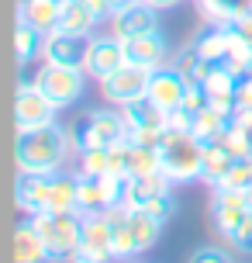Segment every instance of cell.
Returning <instances> with one entry per match:
<instances>
[{"label": "cell", "instance_id": "3", "mask_svg": "<svg viewBox=\"0 0 252 263\" xmlns=\"http://www.w3.org/2000/svg\"><path fill=\"white\" fill-rule=\"evenodd\" d=\"M159 166L173 184H190L200 180V166H204V142L194 132H176L166 128V135L159 139Z\"/></svg>", "mask_w": 252, "mask_h": 263}, {"label": "cell", "instance_id": "19", "mask_svg": "<svg viewBox=\"0 0 252 263\" xmlns=\"http://www.w3.org/2000/svg\"><path fill=\"white\" fill-rule=\"evenodd\" d=\"M14 263H52V253L31 218L14 229Z\"/></svg>", "mask_w": 252, "mask_h": 263}, {"label": "cell", "instance_id": "37", "mask_svg": "<svg viewBox=\"0 0 252 263\" xmlns=\"http://www.w3.org/2000/svg\"><path fill=\"white\" fill-rule=\"evenodd\" d=\"M73 263H93V260H73Z\"/></svg>", "mask_w": 252, "mask_h": 263}, {"label": "cell", "instance_id": "26", "mask_svg": "<svg viewBox=\"0 0 252 263\" xmlns=\"http://www.w3.org/2000/svg\"><path fill=\"white\" fill-rule=\"evenodd\" d=\"M235 163H239V159L232 156V153H228V149H225L221 142L204 145V166H200V180L214 187V184H218V180H221V177H225L228 170H232V166H235Z\"/></svg>", "mask_w": 252, "mask_h": 263}, {"label": "cell", "instance_id": "13", "mask_svg": "<svg viewBox=\"0 0 252 263\" xmlns=\"http://www.w3.org/2000/svg\"><path fill=\"white\" fill-rule=\"evenodd\" d=\"M90 49V39L83 35H66V31H49L41 35V63H55V66H83Z\"/></svg>", "mask_w": 252, "mask_h": 263}, {"label": "cell", "instance_id": "28", "mask_svg": "<svg viewBox=\"0 0 252 263\" xmlns=\"http://www.w3.org/2000/svg\"><path fill=\"white\" fill-rule=\"evenodd\" d=\"M76 173H87V177H107L111 173V149H80V170Z\"/></svg>", "mask_w": 252, "mask_h": 263}, {"label": "cell", "instance_id": "14", "mask_svg": "<svg viewBox=\"0 0 252 263\" xmlns=\"http://www.w3.org/2000/svg\"><path fill=\"white\" fill-rule=\"evenodd\" d=\"M186 87H190V83L183 80V73H180L173 63H166V66H159V69H152V77H149V93H145V97H152V101H156L162 111H176V107L183 104Z\"/></svg>", "mask_w": 252, "mask_h": 263}, {"label": "cell", "instance_id": "27", "mask_svg": "<svg viewBox=\"0 0 252 263\" xmlns=\"http://www.w3.org/2000/svg\"><path fill=\"white\" fill-rule=\"evenodd\" d=\"M14 52H17V63H28L41 52V35L25 21H17V28H14Z\"/></svg>", "mask_w": 252, "mask_h": 263}, {"label": "cell", "instance_id": "36", "mask_svg": "<svg viewBox=\"0 0 252 263\" xmlns=\"http://www.w3.org/2000/svg\"><path fill=\"white\" fill-rule=\"evenodd\" d=\"M249 211H252V187H249Z\"/></svg>", "mask_w": 252, "mask_h": 263}, {"label": "cell", "instance_id": "25", "mask_svg": "<svg viewBox=\"0 0 252 263\" xmlns=\"http://www.w3.org/2000/svg\"><path fill=\"white\" fill-rule=\"evenodd\" d=\"M228 125H232V115H225V111H218V107H204L200 115H194V135H197L204 145L218 142L221 135L228 132Z\"/></svg>", "mask_w": 252, "mask_h": 263}, {"label": "cell", "instance_id": "9", "mask_svg": "<svg viewBox=\"0 0 252 263\" xmlns=\"http://www.w3.org/2000/svg\"><path fill=\"white\" fill-rule=\"evenodd\" d=\"M149 77H152V69L135 66V63H124L121 69H114L111 77L100 80V93H104L107 104L124 107V104H132V101H138V97L149 93Z\"/></svg>", "mask_w": 252, "mask_h": 263}, {"label": "cell", "instance_id": "21", "mask_svg": "<svg viewBox=\"0 0 252 263\" xmlns=\"http://www.w3.org/2000/svg\"><path fill=\"white\" fill-rule=\"evenodd\" d=\"M97 25H100V17H97V11H93L90 4H80V0H66V7H62V17H59V31L90 39Z\"/></svg>", "mask_w": 252, "mask_h": 263}, {"label": "cell", "instance_id": "10", "mask_svg": "<svg viewBox=\"0 0 252 263\" xmlns=\"http://www.w3.org/2000/svg\"><path fill=\"white\" fill-rule=\"evenodd\" d=\"M73 260H93V263L114 260V225L107 218V211L83 218V236H80V246H76Z\"/></svg>", "mask_w": 252, "mask_h": 263}, {"label": "cell", "instance_id": "8", "mask_svg": "<svg viewBox=\"0 0 252 263\" xmlns=\"http://www.w3.org/2000/svg\"><path fill=\"white\" fill-rule=\"evenodd\" d=\"M59 111H62V107L55 104L52 97H49V93L35 83V80L17 87V97H14V118H17V132H21V128H41V125H52Z\"/></svg>", "mask_w": 252, "mask_h": 263}, {"label": "cell", "instance_id": "5", "mask_svg": "<svg viewBox=\"0 0 252 263\" xmlns=\"http://www.w3.org/2000/svg\"><path fill=\"white\" fill-rule=\"evenodd\" d=\"M121 115L128 121V139L138 145H159V139L170 128V111H162L152 97H138L132 104H124Z\"/></svg>", "mask_w": 252, "mask_h": 263}, {"label": "cell", "instance_id": "30", "mask_svg": "<svg viewBox=\"0 0 252 263\" xmlns=\"http://www.w3.org/2000/svg\"><path fill=\"white\" fill-rule=\"evenodd\" d=\"M142 208L149 211V215H152V218H156V222H170L173 215H176V201H173V194H159V197H149L145 204H142Z\"/></svg>", "mask_w": 252, "mask_h": 263}, {"label": "cell", "instance_id": "1", "mask_svg": "<svg viewBox=\"0 0 252 263\" xmlns=\"http://www.w3.org/2000/svg\"><path fill=\"white\" fill-rule=\"evenodd\" d=\"M73 149L80 153L83 145L59 121L41 128H21L14 145V163H17V173H59Z\"/></svg>", "mask_w": 252, "mask_h": 263}, {"label": "cell", "instance_id": "18", "mask_svg": "<svg viewBox=\"0 0 252 263\" xmlns=\"http://www.w3.org/2000/svg\"><path fill=\"white\" fill-rule=\"evenodd\" d=\"M107 208H114V201H111V187H107V177H87V173H80V187H76V211L87 218V215H104Z\"/></svg>", "mask_w": 252, "mask_h": 263}, {"label": "cell", "instance_id": "7", "mask_svg": "<svg viewBox=\"0 0 252 263\" xmlns=\"http://www.w3.org/2000/svg\"><path fill=\"white\" fill-rule=\"evenodd\" d=\"M118 142H128V121L121 115V107L107 104L87 115V125L80 132V145H93V149H111Z\"/></svg>", "mask_w": 252, "mask_h": 263}, {"label": "cell", "instance_id": "29", "mask_svg": "<svg viewBox=\"0 0 252 263\" xmlns=\"http://www.w3.org/2000/svg\"><path fill=\"white\" fill-rule=\"evenodd\" d=\"M214 187H225V191H249L252 187V159H239Z\"/></svg>", "mask_w": 252, "mask_h": 263}, {"label": "cell", "instance_id": "4", "mask_svg": "<svg viewBox=\"0 0 252 263\" xmlns=\"http://www.w3.org/2000/svg\"><path fill=\"white\" fill-rule=\"evenodd\" d=\"M35 229L41 232L52 260H73L83 236V215L80 211H38L31 215Z\"/></svg>", "mask_w": 252, "mask_h": 263}, {"label": "cell", "instance_id": "35", "mask_svg": "<svg viewBox=\"0 0 252 263\" xmlns=\"http://www.w3.org/2000/svg\"><path fill=\"white\" fill-rule=\"evenodd\" d=\"M145 4H152L156 11H170V7H176L180 0H145Z\"/></svg>", "mask_w": 252, "mask_h": 263}, {"label": "cell", "instance_id": "15", "mask_svg": "<svg viewBox=\"0 0 252 263\" xmlns=\"http://www.w3.org/2000/svg\"><path fill=\"white\" fill-rule=\"evenodd\" d=\"M124 55H128V63H135V66L159 69V66L170 63V39L162 35L159 28H156V31H145V35H135V39L124 42Z\"/></svg>", "mask_w": 252, "mask_h": 263}, {"label": "cell", "instance_id": "31", "mask_svg": "<svg viewBox=\"0 0 252 263\" xmlns=\"http://www.w3.org/2000/svg\"><path fill=\"white\" fill-rule=\"evenodd\" d=\"M186 263H232V253L225 246H200V250L190 253Z\"/></svg>", "mask_w": 252, "mask_h": 263}, {"label": "cell", "instance_id": "24", "mask_svg": "<svg viewBox=\"0 0 252 263\" xmlns=\"http://www.w3.org/2000/svg\"><path fill=\"white\" fill-rule=\"evenodd\" d=\"M197 4L211 25H235L239 17L252 14V0H197Z\"/></svg>", "mask_w": 252, "mask_h": 263}, {"label": "cell", "instance_id": "22", "mask_svg": "<svg viewBox=\"0 0 252 263\" xmlns=\"http://www.w3.org/2000/svg\"><path fill=\"white\" fill-rule=\"evenodd\" d=\"M249 218V204H225V201H211V222L214 232L221 236V242L228 246V239L239 232V225Z\"/></svg>", "mask_w": 252, "mask_h": 263}, {"label": "cell", "instance_id": "12", "mask_svg": "<svg viewBox=\"0 0 252 263\" xmlns=\"http://www.w3.org/2000/svg\"><path fill=\"white\" fill-rule=\"evenodd\" d=\"M156 28H159V11L145 0H135V4L111 14V35H118L121 42L145 35V31H156Z\"/></svg>", "mask_w": 252, "mask_h": 263}, {"label": "cell", "instance_id": "16", "mask_svg": "<svg viewBox=\"0 0 252 263\" xmlns=\"http://www.w3.org/2000/svg\"><path fill=\"white\" fill-rule=\"evenodd\" d=\"M62 7H66V0H21L17 4V21L31 25L38 35H49V31L59 28Z\"/></svg>", "mask_w": 252, "mask_h": 263}, {"label": "cell", "instance_id": "34", "mask_svg": "<svg viewBox=\"0 0 252 263\" xmlns=\"http://www.w3.org/2000/svg\"><path fill=\"white\" fill-rule=\"evenodd\" d=\"M87 4L97 11V17H100V21H111V14H114V4H111V0H87Z\"/></svg>", "mask_w": 252, "mask_h": 263}, {"label": "cell", "instance_id": "20", "mask_svg": "<svg viewBox=\"0 0 252 263\" xmlns=\"http://www.w3.org/2000/svg\"><path fill=\"white\" fill-rule=\"evenodd\" d=\"M76 187H80V173H52L41 211H76Z\"/></svg>", "mask_w": 252, "mask_h": 263}, {"label": "cell", "instance_id": "32", "mask_svg": "<svg viewBox=\"0 0 252 263\" xmlns=\"http://www.w3.org/2000/svg\"><path fill=\"white\" fill-rule=\"evenodd\" d=\"M228 246L239 250V253H252V211H249V218L239 225V232L228 239Z\"/></svg>", "mask_w": 252, "mask_h": 263}, {"label": "cell", "instance_id": "33", "mask_svg": "<svg viewBox=\"0 0 252 263\" xmlns=\"http://www.w3.org/2000/svg\"><path fill=\"white\" fill-rule=\"evenodd\" d=\"M232 128L252 142V107H239V111L232 115Z\"/></svg>", "mask_w": 252, "mask_h": 263}, {"label": "cell", "instance_id": "23", "mask_svg": "<svg viewBox=\"0 0 252 263\" xmlns=\"http://www.w3.org/2000/svg\"><path fill=\"white\" fill-rule=\"evenodd\" d=\"M173 66H176V69L183 73L186 83H204V80H207V73H211L218 63H207V59L197 52V42L190 39L183 49H180V52L173 55Z\"/></svg>", "mask_w": 252, "mask_h": 263}, {"label": "cell", "instance_id": "6", "mask_svg": "<svg viewBox=\"0 0 252 263\" xmlns=\"http://www.w3.org/2000/svg\"><path fill=\"white\" fill-rule=\"evenodd\" d=\"M35 83L52 97L59 107L76 104L87 90V69L83 66H55V63H41L35 73Z\"/></svg>", "mask_w": 252, "mask_h": 263}, {"label": "cell", "instance_id": "17", "mask_svg": "<svg viewBox=\"0 0 252 263\" xmlns=\"http://www.w3.org/2000/svg\"><path fill=\"white\" fill-rule=\"evenodd\" d=\"M49 177H52V173H17V180H14V204L25 211L28 218L45 208Z\"/></svg>", "mask_w": 252, "mask_h": 263}, {"label": "cell", "instance_id": "11", "mask_svg": "<svg viewBox=\"0 0 252 263\" xmlns=\"http://www.w3.org/2000/svg\"><path fill=\"white\" fill-rule=\"evenodd\" d=\"M124 63H128V55H124V42L118 35H90V49H87V59H83L87 77H93L100 83Z\"/></svg>", "mask_w": 252, "mask_h": 263}, {"label": "cell", "instance_id": "2", "mask_svg": "<svg viewBox=\"0 0 252 263\" xmlns=\"http://www.w3.org/2000/svg\"><path fill=\"white\" fill-rule=\"evenodd\" d=\"M107 218L114 225V260H135L156 246L162 232V222H156L145 208H107Z\"/></svg>", "mask_w": 252, "mask_h": 263}]
</instances>
